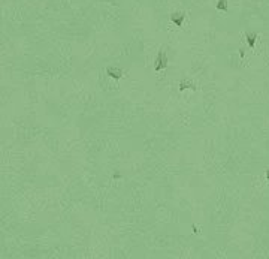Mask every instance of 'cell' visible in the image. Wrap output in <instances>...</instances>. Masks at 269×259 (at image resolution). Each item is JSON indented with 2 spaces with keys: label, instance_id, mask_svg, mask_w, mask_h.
<instances>
[{
  "label": "cell",
  "instance_id": "cell-1",
  "mask_svg": "<svg viewBox=\"0 0 269 259\" xmlns=\"http://www.w3.org/2000/svg\"><path fill=\"white\" fill-rule=\"evenodd\" d=\"M166 66H168V57L165 54V51H160L158 55H157V63H156V66H154V69L158 72V70H163Z\"/></svg>",
  "mask_w": 269,
  "mask_h": 259
},
{
  "label": "cell",
  "instance_id": "cell-2",
  "mask_svg": "<svg viewBox=\"0 0 269 259\" xmlns=\"http://www.w3.org/2000/svg\"><path fill=\"white\" fill-rule=\"evenodd\" d=\"M106 73H108L109 77L115 78V80H120V78L123 77V70L118 68H108L106 69Z\"/></svg>",
  "mask_w": 269,
  "mask_h": 259
},
{
  "label": "cell",
  "instance_id": "cell-3",
  "mask_svg": "<svg viewBox=\"0 0 269 259\" xmlns=\"http://www.w3.org/2000/svg\"><path fill=\"white\" fill-rule=\"evenodd\" d=\"M183 21H184V14L183 12H175L172 15V23L176 24V26H183Z\"/></svg>",
  "mask_w": 269,
  "mask_h": 259
},
{
  "label": "cell",
  "instance_id": "cell-4",
  "mask_svg": "<svg viewBox=\"0 0 269 259\" xmlns=\"http://www.w3.org/2000/svg\"><path fill=\"white\" fill-rule=\"evenodd\" d=\"M256 38H257V33H248V35H247V42H248V47H250V48H254Z\"/></svg>",
  "mask_w": 269,
  "mask_h": 259
},
{
  "label": "cell",
  "instance_id": "cell-5",
  "mask_svg": "<svg viewBox=\"0 0 269 259\" xmlns=\"http://www.w3.org/2000/svg\"><path fill=\"white\" fill-rule=\"evenodd\" d=\"M185 88H193L194 90V85L190 81H181L180 82V90H185Z\"/></svg>",
  "mask_w": 269,
  "mask_h": 259
},
{
  "label": "cell",
  "instance_id": "cell-6",
  "mask_svg": "<svg viewBox=\"0 0 269 259\" xmlns=\"http://www.w3.org/2000/svg\"><path fill=\"white\" fill-rule=\"evenodd\" d=\"M217 9H218V11H226L227 9V0H218V3H217Z\"/></svg>",
  "mask_w": 269,
  "mask_h": 259
},
{
  "label": "cell",
  "instance_id": "cell-7",
  "mask_svg": "<svg viewBox=\"0 0 269 259\" xmlns=\"http://www.w3.org/2000/svg\"><path fill=\"white\" fill-rule=\"evenodd\" d=\"M266 178H268V180H269V168H268V169H266Z\"/></svg>",
  "mask_w": 269,
  "mask_h": 259
}]
</instances>
